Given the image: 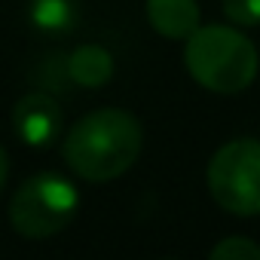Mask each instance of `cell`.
<instances>
[{
  "mask_svg": "<svg viewBox=\"0 0 260 260\" xmlns=\"http://www.w3.org/2000/svg\"><path fill=\"white\" fill-rule=\"evenodd\" d=\"M144 135L138 119L119 107H98L80 116L64 135V162L83 181H113L135 166Z\"/></svg>",
  "mask_w": 260,
  "mask_h": 260,
  "instance_id": "6da1fadb",
  "label": "cell"
},
{
  "mask_svg": "<svg viewBox=\"0 0 260 260\" xmlns=\"http://www.w3.org/2000/svg\"><path fill=\"white\" fill-rule=\"evenodd\" d=\"M184 61L190 77L217 95H239L257 77L254 43L226 25H205L187 37Z\"/></svg>",
  "mask_w": 260,
  "mask_h": 260,
  "instance_id": "7a4b0ae2",
  "label": "cell"
},
{
  "mask_svg": "<svg viewBox=\"0 0 260 260\" xmlns=\"http://www.w3.org/2000/svg\"><path fill=\"white\" fill-rule=\"evenodd\" d=\"M80 208L77 187L58 172L28 178L10 199V223L25 239H49L61 233Z\"/></svg>",
  "mask_w": 260,
  "mask_h": 260,
  "instance_id": "3957f363",
  "label": "cell"
},
{
  "mask_svg": "<svg viewBox=\"0 0 260 260\" xmlns=\"http://www.w3.org/2000/svg\"><path fill=\"white\" fill-rule=\"evenodd\" d=\"M208 193L211 199L236 214L254 217L260 214V141L257 138H233L208 162Z\"/></svg>",
  "mask_w": 260,
  "mask_h": 260,
  "instance_id": "277c9868",
  "label": "cell"
},
{
  "mask_svg": "<svg viewBox=\"0 0 260 260\" xmlns=\"http://www.w3.org/2000/svg\"><path fill=\"white\" fill-rule=\"evenodd\" d=\"M13 128L28 147H49L61 135V104L49 92H28L13 107Z\"/></svg>",
  "mask_w": 260,
  "mask_h": 260,
  "instance_id": "5b68a950",
  "label": "cell"
},
{
  "mask_svg": "<svg viewBox=\"0 0 260 260\" xmlns=\"http://www.w3.org/2000/svg\"><path fill=\"white\" fill-rule=\"evenodd\" d=\"M147 22L156 34L169 40H187L199 28V4L196 0H147Z\"/></svg>",
  "mask_w": 260,
  "mask_h": 260,
  "instance_id": "8992f818",
  "label": "cell"
},
{
  "mask_svg": "<svg viewBox=\"0 0 260 260\" xmlns=\"http://www.w3.org/2000/svg\"><path fill=\"white\" fill-rule=\"evenodd\" d=\"M68 80H74L83 89H98L113 77V55L98 43H83L68 55Z\"/></svg>",
  "mask_w": 260,
  "mask_h": 260,
  "instance_id": "52a82bcc",
  "label": "cell"
},
{
  "mask_svg": "<svg viewBox=\"0 0 260 260\" xmlns=\"http://www.w3.org/2000/svg\"><path fill=\"white\" fill-rule=\"evenodd\" d=\"M28 19L43 34H68L80 22L77 0H28Z\"/></svg>",
  "mask_w": 260,
  "mask_h": 260,
  "instance_id": "ba28073f",
  "label": "cell"
},
{
  "mask_svg": "<svg viewBox=\"0 0 260 260\" xmlns=\"http://www.w3.org/2000/svg\"><path fill=\"white\" fill-rule=\"evenodd\" d=\"M211 260H260V245L248 236H230L211 248Z\"/></svg>",
  "mask_w": 260,
  "mask_h": 260,
  "instance_id": "9c48e42d",
  "label": "cell"
},
{
  "mask_svg": "<svg viewBox=\"0 0 260 260\" xmlns=\"http://www.w3.org/2000/svg\"><path fill=\"white\" fill-rule=\"evenodd\" d=\"M220 7L233 25H242V28L260 25V0H220Z\"/></svg>",
  "mask_w": 260,
  "mask_h": 260,
  "instance_id": "30bf717a",
  "label": "cell"
},
{
  "mask_svg": "<svg viewBox=\"0 0 260 260\" xmlns=\"http://www.w3.org/2000/svg\"><path fill=\"white\" fill-rule=\"evenodd\" d=\"M7 175H10V162H7V150L0 147V190L7 184Z\"/></svg>",
  "mask_w": 260,
  "mask_h": 260,
  "instance_id": "8fae6325",
  "label": "cell"
}]
</instances>
